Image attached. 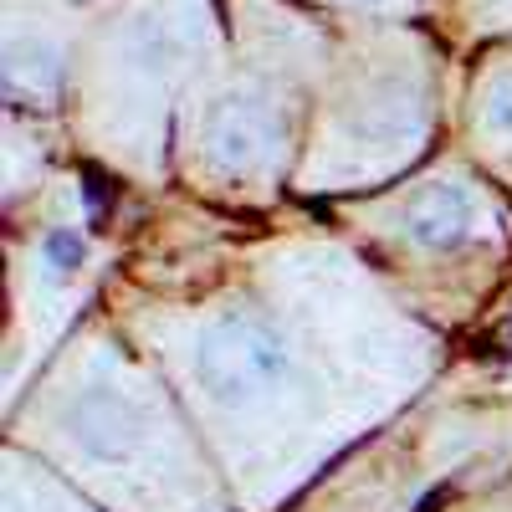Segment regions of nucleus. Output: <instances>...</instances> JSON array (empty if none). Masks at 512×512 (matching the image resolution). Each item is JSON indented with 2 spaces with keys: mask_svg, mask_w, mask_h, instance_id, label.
<instances>
[{
  "mask_svg": "<svg viewBox=\"0 0 512 512\" xmlns=\"http://www.w3.org/2000/svg\"><path fill=\"white\" fill-rule=\"evenodd\" d=\"M482 128L497 139H512V72H497L482 93Z\"/></svg>",
  "mask_w": 512,
  "mask_h": 512,
  "instance_id": "423d86ee",
  "label": "nucleus"
},
{
  "mask_svg": "<svg viewBox=\"0 0 512 512\" xmlns=\"http://www.w3.org/2000/svg\"><path fill=\"white\" fill-rule=\"evenodd\" d=\"M67 436L88 451L93 461H128L139 451V441H144V420H139V410L128 405L118 390H88V395H77L72 405H67Z\"/></svg>",
  "mask_w": 512,
  "mask_h": 512,
  "instance_id": "7ed1b4c3",
  "label": "nucleus"
},
{
  "mask_svg": "<svg viewBox=\"0 0 512 512\" xmlns=\"http://www.w3.org/2000/svg\"><path fill=\"white\" fill-rule=\"evenodd\" d=\"M62 77V52L52 47V41H26V36H11L6 41V88L21 93H52Z\"/></svg>",
  "mask_w": 512,
  "mask_h": 512,
  "instance_id": "39448f33",
  "label": "nucleus"
},
{
  "mask_svg": "<svg viewBox=\"0 0 512 512\" xmlns=\"http://www.w3.org/2000/svg\"><path fill=\"white\" fill-rule=\"evenodd\" d=\"M41 251H47V262L67 277V272H77L82 262H88V241H82L77 231H67V226H57V231H47V241H41Z\"/></svg>",
  "mask_w": 512,
  "mask_h": 512,
  "instance_id": "0eeeda50",
  "label": "nucleus"
},
{
  "mask_svg": "<svg viewBox=\"0 0 512 512\" xmlns=\"http://www.w3.org/2000/svg\"><path fill=\"white\" fill-rule=\"evenodd\" d=\"M277 134L282 123L272 113V103L262 98H246V93H226L205 108V123H200V144L210 154V164L216 169H231V175H241V169H262L277 149Z\"/></svg>",
  "mask_w": 512,
  "mask_h": 512,
  "instance_id": "f03ea898",
  "label": "nucleus"
},
{
  "mask_svg": "<svg viewBox=\"0 0 512 512\" xmlns=\"http://www.w3.org/2000/svg\"><path fill=\"white\" fill-rule=\"evenodd\" d=\"M195 379L216 405H256L287 379V344L272 323L251 313H226L200 333Z\"/></svg>",
  "mask_w": 512,
  "mask_h": 512,
  "instance_id": "f257e3e1",
  "label": "nucleus"
},
{
  "mask_svg": "<svg viewBox=\"0 0 512 512\" xmlns=\"http://www.w3.org/2000/svg\"><path fill=\"white\" fill-rule=\"evenodd\" d=\"M441 497H446V487H436L431 497H420V502H415V512H436V502H441Z\"/></svg>",
  "mask_w": 512,
  "mask_h": 512,
  "instance_id": "6e6552de",
  "label": "nucleus"
},
{
  "mask_svg": "<svg viewBox=\"0 0 512 512\" xmlns=\"http://www.w3.org/2000/svg\"><path fill=\"white\" fill-rule=\"evenodd\" d=\"M472 221H477L472 195H466V185H451V180L425 185L405 210V231L425 251H456L466 236H472Z\"/></svg>",
  "mask_w": 512,
  "mask_h": 512,
  "instance_id": "20e7f679",
  "label": "nucleus"
},
{
  "mask_svg": "<svg viewBox=\"0 0 512 512\" xmlns=\"http://www.w3.org/2000/svg\"><path fill=\"white\" fill-rule=\"evenodd\" d=\"M502 333H507V344H512V318H507V328H502Z\"/></svg>",
  "mask_w": 512,
  "mask_h": 512,
  "instance_id": "1a4fd4ad",
  "label": "nucleus"
}]
</instances>
